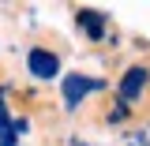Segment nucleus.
I'll return each instance as SVG.
<instances>
[{
	"label": "nucleus",
	"mask_w": 150,
	"mask_h": 146,
	"mask_svg": "<svg viewBox=\"0 0 150 146\" xmlns=\"http://www.w3.org/2000/svg\"><path fill=\"white\" fill-rule=\"evenodd\" d=\"M26 26H30V30H38V26H41V23H38V8H34V4L26 8Z\"/></svg>",
	"instance_id": "6e6552de"
},
{
	"label": "nucleus",
	"mask_w": 150,
	"mask_h": 146,
	"mask_svg": "<svg viewBox=\"0 0 150 146\" xmlns=\"http://www.w3.org/2000/svg\"><path fill=\"white\" fill-rule=\"evenodd\" d=\"M56 94H60V112L64 116H75L90 97H109L112 94V79L105 71H86V68H68L56 83Z\"/></svg>",
	"instance_id": "f257e3e1"
},
{
	"label": "nucleus",
	"mask_w": 150,
	"mask_h": 146,
	"mask_svg": "<svg viewBox=\"0 0 150 146\" xmlns=\"http://www.w3.org/2000/svg\"><path fill=\"white\" fill-rule=\"evenodd\" d=\"M112 97L124 101V105H131V109H139L150 97V64L146 60H128L116 71V79H112Z\"/></svg>",
	"instance_id": "7ed1b4c3"
},
{
	"label": "nucleus",
	"mask_w": 150,
	"mask_h": 146,
	"mask_svg": "<svg viewBox=\"0 0 150 146\" xmlns=\"http://www.w3.org/2000/svg\"><path fill=\"white\" fill-rule=\"evenodd\" d=\"M11 131H15L19 139H26V135L34 131V116H30V112H23V109H15V124H11Z\"/></svg>",
	"instance_id": "423d86ee"
},
{
	"label": "nucleus",
	"mask_w": 150,
	"mask_h": 146,
	"mask_svg": "<svg viewBox=\"0 0 150 146\" xmlns=\"http://www.w3.org/2000/svg\"><path fill=\"white\" fill-rule=\"evenodd\" d=\"M11 124H15V105L0 97V135H11Z\"/></svg>",
	"instance_id": "0eeeda50"
},
{
	"label": "nucleus",
	"mask_w": 150,
	"mask_h": 146,
	"mask_svg": "<svg viewBox=\"0 0 150 146\" xmlns=\"http://www.w3.org/2000/svg\"><path fill=\"white\" fill-rule=\"evenodd\" d=\"M0 146H23V139L11 131V135H0Z\"/></svg>",
	"instance_id": "1a4fd4ad"
},
{
	"label": "nucleus",
	"mask_w": 150,
	"mask_h": 146,
	"mask_svg": "<svg viewBox=\"0 0 150 146\" xmlns=\"http://www.w3.org/2000/svg\"><path fill=\"white\" fill-rule=\"evenodd\" d=\"M23 71L30 79V86L45 90V86H56L60 83V75L68 71V64H64V53L56 45H49V41H30L23 49Z\"/></svg>",
	"instance_id": "f03ea898"
},
{
	"label": "nucleus",
	"mask_w": 150,
	"mask_h": 146,
	"mask_svg": "<svg viewBox=\"0 0 150 146\" xmlns=\"http://www.w3.org/2000/svg\"><path fill=\"white\" fill-rule=\"evenodd\" d=\"M71 26L83 34L86 45H105L112 34V15L105 8H94V4H79L71 8Z\"/></svg>",
	"instance_id": "20e7f679"
},
{
	"label": "nucleus",
	"mask_w": 150,
	"mask_h": 146,
	"mask_svg": "<svg viewBox=\"0 0 150 146\" xmlns=\"http://www.w3.org/2000/svg\"><path fill=\"white\" fill-rule=\"evenodd\" d=\"M101 120H105V128H112V131L131 128V124H135V109L124 105V101H116V97L109 94V105H105V112H101Z\"/></svg>",
	"instance_id": "39448f33"
}]
</instances>
